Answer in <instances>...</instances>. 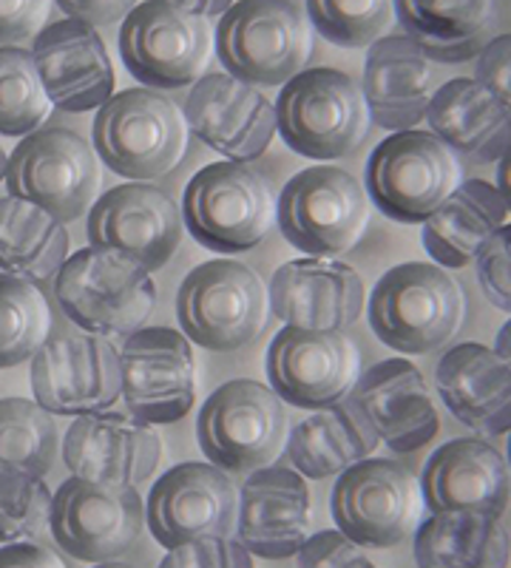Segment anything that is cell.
<instances>
[{"label":"cell","instance_id":"d6986e66","mask_svg":"<svg viewBox=\"0 0 511 568\" xmlns=\"http://www.w3.org/2000/svg\"><path fill=\"white\" fill-rule=\"evenodd\" d=\"M89 240L94 247L120 251L149 271H160L182 242V211L149 182L117 185L91 205Z\"/></svg>","mask_w":511,"mask_h":568},{"label":"cell","instance_id":"8d00e7d4","mask_svg":"<svg viewBox=\"0 0 511 568\" xmlns=\"http://www.w3.org/2000/svg\"><path fill=\"white\" fill-rule=\"evenodd\" d=\"M52 114L32 49L0 45V134L27 136Z\"/></svg>","mask_w":511,"mask_h":568},{"label":"cell","instance_id":"ac0fdd59","mask_svg":"<svg viewBox=\"0 0 511 568\" xmlns=\"http://www.w3.org/2000/svg\"><path fill=\"white\" fill-rule=\"evenodd\" d=\"M239 489L214 464H180L154 484L145 520L165 549L202 537H231L236 531Z\"/></svg>","mask_w":511,"mask_h":568},{"label":"cell","instance_id":"8fae6325","mask_svg":"<svg viewBox=\"0 0 511 568\" xmlns=\"http://www.w3.org/2000/svg\"><path fill=\"white\" fill-rule=\"evenodd\" d=\"M367 194L352 174L316 165L293 176L276 202L282 236L307 256L347 253L367 227Z\"/></svg>","mask_w":511,"mask_h":568},{"label":"cell","instance_id":"7dc6e473","mask_svg":"<svg viewBox=\"0 0 511 568\" xmlns=\"http://www.w3.org/2000/svg\"><path fill=\"white\" fill-rule=\"evenodd\" d=\"M162 3L185 9L191 14H200V18H222L227 9L234 7V0H162Z\"/></svg>","mask_w":511,"mask_h":568},{"label":"cell","instance_id":"f5cc1de1","mask_svg":"<svg viewBox=\"0 0 511 568\" xmlns=\"http://www.w3.org/2000/svg\"><path fill=\"white\" fill-rule=\"evenodd\" d=\"M509 433H511V429H509ZM509 466H511V438H509Z\"/></svg>","mask_w":511,"mask_h":568},{"label":"cell","instance_id":"44dd1931","mask_svg":"<svg viewBox=\"0 0 511 568\" xmlns=\"http://www.w3.org/2000/svg\"><path fill=\"white\" fill-rule=\"evenodd\" d=\"M344 400L392 453H418L440 429L421 369L407 358H387L369 367Z\"/></svg>","mask_w":511,"mask_h":568},{"label":"cell","instance_id":"f1b7e54d","mask_svg":"<svg viewBox=\"0 0 511 568\" xmlns=\"http://www.w3.org/2000/svg\"><path fill=\"white\" fill-rule=\"evenodd\" d=\"M427 123L452 154L467 162H498L511 145V116L472 78H454L429 100Z\"/></svg>","mask_w":511,"mask_h":568},{"label":"cell","instance_id":"ba28073f","mask_svg":"<svg viewBox=\"0 0 511 568\" xmlns=\"http://www.w3.org/2000/svg\"><path fill=\"white\" fill-rule=\"evenodd\" d=\"M421 480L403 464L364 458L344 469L330 497L338 531L356 546L389 549L418 531L423 520Z\"/></svg>","mask_w":511,"mask_h":568},{"label":"cell","instance_id":"bcb514c9","mask_svg":"<svg viewBox=\"0 0 511 568\" xmlns=\"http://www.w3.org/2000/svg\"><path fill=\"white\" fill-rule=\"evenodd\" d=\"M0 568H65V562L40 542L20 540L0 549Z\"/></svg>","mask_w":511,"mask_h":568},{"label":"cell","instance_id":"e575fe53","mask_svg":"<svg viewBox=\"0 0 511 568\" xmlns=\"http://www.w3.org/2000/svg\"><path fill=\"white\" fill-rule=\"evenodd\" d=\"M60 449V433L52 413L38 400H0V469L45 478Z\"/></svg>","mask_w":511,"mask_h":568},{"label":"cell","instance_id":"ee69618b","mask_svg":"<svg viewBox=\"0 0 511 568\" xmlns=\"http://www.w3.org/2000/svg\"><path fill=\"white\" fill-rule=\"evenodd\" d=\"M49 0H0V45H18L43 27Z\"/></svg>","mask_w":511,"mask_h":568},{"label":"cell","instance_id":"d590c367","mask_svg":"<svg viewBox=\"0 0 511 568\" xmlns=\"http://www.w3.org/2000/svg\"><path fill=\"white\" fill-rule=\"evenodd\" d=\"M49 302L29 278L0 273V369L32 358L49 333Z\"/></svg>","mask_w":511,"mask_h":568},{"label":"cell","instance_id":"277c9868","mask_svg":"<svg viewBox=\"0 0 511 568\" xmlns=\"http://www.w3.org/2000/svg\"><path fill=\"white\" fill-rule=\"evenodd\" d=\"M276 131L310 160L350 156L369 131L361 85L336 69L298 71L276 100Z\"/></svg>","mask_w":511,"mask_h":568},{"label":"cell","instance_id":"d6a6232c","mask_svg":"<svg viewBox=\"0 0 511 568\" xmlns=\"http://www.w3.org/2000/svg\"><path fill=\"white\" fill-rule=\"evenodd\" d=\"M511 540L500 520L483 515H432L415 531L418 568H509Z\"/></svg>","mask_w":511,"mask_h":568},{"label":"cell","instance_id":"60d3db41","mask_svg":"<svg viewBox=\"0 0 511 568\" xmlns=\"http://www.w3.org/2000/svg\"><path fill=\"white\" fill-rule=\"evenodd\" d=\"M478 282L498 311L511 313V225H503L478 253Z\"/></svg>","mask_w":511,"mask_h":568},{"label":"cell","instance_id":"b9f144b4","mask_svg":"<svg viewBox=\"0 0 511 568\" xmlns=\"http://www.w3.org/2000/svg\"><path fill=\"white\" fill-rule=\"evenodd\" d=\"M298 568H376L341 531H318L298 549Z\"/></svg>","mask_w":511,"mask_h":568},{"label":"cell","instance_id":"816d5d0a","mask_svg":"<svg viewBox=\"0 0 511 568\" xmlns=\"http://www.w3.org/2000/svg\"><path fill=\"white\" fill-rule=\"evenodd\" d=\"M94 568H136V566H129V562H100V566H94Z\"/></svg>","mask_w":511,"mask_h":568},{"label":"cell","instance_id":"4dcf8cb0","mask_svg":"<svg viewBox=\"0 0 511 568\" xmlns=\"http://www.w3.org/2000/svg\"><path fill=\"white\" fill-rule=\"evenodd\" d=\"M407 38L429 60L467 63L489 43L494 0H392Z\"/></svg>","mask_w":511,"mask_h":568},{"label":"cell","instance_id":"f6af8a7d","mask_svg":"<svg viewBox=\"0 0 511 568\" xmlns=\"http://www.w3.org/2000/svg\"><path fill=\"white\" fill-rule=\"evenodd\" d=\"M140 0H58V7L63 9L69 18H78L91 23V27H111L123 20Z\"/></svg>","mask_w":511,"mask_h":568},{"label":"cell","instance_id":"836d02e7","mask_svg":"<svg viewBox=\"0 0 511 568\" xmlns=\"http://www.w3.org/2000/svg\"><path fill=\"white\" fill-rule=\"evenodd\" d=\"M69 258V233L52 213L18 196L0 200V271L45 282Z\"/></svg>","mask_w":511,"mask_h":568},{"label":"cell","instance_id":"74e56055","mask_svg":"<svg viewBox=\"0 0 511 568\" xmlns=\"http://www.w3.org/2000/svg\"><path fill=\"white\" fill-rule=\"evenodd\" d=\"M392 14V0H307L310 27L341 49H361L381 40Z\"/></svg>","mask_w":511,"mask_h":568},{"label":"cell","instance_id":"30bf717a","mask_svg":"<svg viewBox=\"0 0 511 568\" xmlns=\"http://www.w3.org/2000/svg\"><path fill=\"white\" fill-rule=\"evenodd\" d=\"M7 187L12 196L43 207L65 225L80 220L98 200V156L74 131L38 129L23 136L9 156Z\"/></svg>","mask_w":511,"mask_h":568},{"label":"cell","instance_id":"1f68e13d","mask_svg":"<svg viewBox=\"0 0 511 568\" xmlns=\"http://www.w3.org/2000/svg\"><path fill=\"white\" fill-rule=\"evenodd\" d=\"M285 446L293 469L302 478L321 480L369 458L378 446V435L347 400H341L336 407L313 409L310 418L293 426Z\"/></svg>","mask_w":511,"mask_h":568},{"label":"cell","instance_id":"cb8c5ba5","mask_svg":"<svg viewBox=\"0 0 511 568\" xmlns=\"http://www.w3.org/2000/svg\"><path fill=\"white\" fill-rule=\"evenodd\" d=\"M423 506L432 515H505L511 504V469L492 444L454 438L429 458L421 480Z\"/></svg>","mask_w":511,"mask_h":568},{"label":"cell","instance_id":"6da1fadb","mask_svg":"<svg viewBox=\"0 0 511 568\" xmlns=\"http://www.w3.org/2000/svg\"><path fill=\"white\" fill-rule=\"evenodd\" d=\"M54 296L78 327L91 336H131L156 304L149 267L109 247H83L58 271Z\"/></svg>","mask_w":511,"mask_h":568},{"label":"cell","instance_id":"ffe728a7","mask_svg":"<svg viewBox=\"0 0 511 568\" xmlns=\"http://www.w3.org/2000/svg\"><path fill=\"white\" fill-rule=\"evenodd\" d=\"M185 125L234 162L259 160L276 136V105L231 74H202L185 100Z\"/></svg>","mask_w":511,"mask_h":568},{"label":"cell","instance_id":"4316f807","mask_svg":"<svg viewBox=\"0 0 511 568\" xmlns=\"http://www.w3.org/2000/svg\"><path fill=\"white\" fill-rule=\"evenodd\" d=\"M369 123L387 131H412L427 120L432 100V63L407 34L369 45L361 83Z\"/></svg>","mask_w":511,"mask_h":568},{"label":"cell","instance_id":"f907efd6","mask_svg":"<svg viewBox=\"0 0 511 568\" xmlns=\"http://www.w3.org/2000/svg\"><path fill=\"white\" fill-rule=\"evenodd\" d=\"M7 165H9V156L7 151H3V145H0V180H7Z\"/></svg>","mask_w":511,"mask_h":568},{"label":"cell","instance_id":"f546056e","mask_svg":"<svg viewBox=\"0 0 511 568\" xmlns=\"http://www.w3.org/2000/svg\"><path fill=\"white\" fill-rule=\"evenodd\" d=\"M509 207L498 185L469 180L458 185L423 220V247L438 267H467L483 245L505 225Z\"/></svg>","mask_w":511,"mask_h":568},{"label":"cell","instance_id":"7402d4cb","mask_svg":"<svg viewBox=\"0 0 511 568\" xmlns=\"http://www.w3.org/2000/svg\"><path fill=\"white\" fill-rule=\"evenodd\" d=\"M313 535L310 489L296 469L265 466L242 486L236 537L251 555L287 560Z\"/></svg>","mask_w":511,"mask_h":568},{"label":"cell","instance_id":"2e32d148","mask_svg":"<svg viewBox=\"0 0 511 568\" xmlns=\"http://www.w3.org/2000/svg\"><path fill=\"white\" fill-rule=\"evenodd\" d=\"M270 389L290 407L327 409L341 404L361 375V355L344 329L285 327L267 349Z\"/></svg>","mask_w":511,"mask_h":568},{"label":"cell","instance_id":"7c38bea8","mask_svg":"<svg viewBox=\"0 0 511 568\" xmlns=\"http://www.w3.org/2000/svg\"><path fill=\"white\" fill-rule=\"evenodd\" d=\"M458 160L432 131H395L367 162V194L392 222H423L458 187Z\"/></svg>","mask_w":511,"mask_h":568},{"label":"cell","instance_id":"e0dca14e","mask_svg":"<svg viewBox=\"0 0 511 568\" xmlns=\"http://www.w3.org/2000/svg\"><path fill=\"white\" fill-rule=\"evenodd\" d=\"M34 400L52 415H91L123 393L120 349L103 336H54L32 355Z\"/></svg>","mask_w":511,"mask_h":568},{"label":"cell","instance_id":"484cf974","mask_svg":"<svg viewBox=\"0 0 511 568\" xmlns=\"http://www.w3.org/2000/svg\"><path fill=\"white\" fill-rule=\"evenodd\" d=\"M267 304L285 327L347 329L364 311V282L344 262L296 258L273 273Z\"/></svg>","mask_w":511,"mask_h":568},{"label":"cell","instance_id":"603a6c76","mask_svg":"<svg viewBox=\"0 0 511 568\" xmlns=\"http://www.w3.org/2000/svg\"><path fill=\"white\" fill-rule=\"evenodd\" d=\"M34 65L52 105L72 114L100 109L114 94V65L98 29L63 18L34 34Z\"/></svg>","mask_w":511,"mask_h":568},{"label":"cell","instance_id":"8992f818","mask_svg":"<svg viewBox=\"0 0 511 568\" xmlns=\"http://www.w3.org/2000/svg\"><path fill=\"white\" fill-rule=\"evenodd\" d=\"M185 120L165 94L129 89L111 94L94 116V149L125 180H160L185 154Z\"/></svg>","mask_w":511,"mask_h":568},{"label":"cell","instance_id":"7bdbcfd3","mask_svg":"<svg viewBox=\"0 0 511 568\" xmlns=\"http://www.w3.org/2000/svg\"><path fill=\"white\" fill-rule=\"evenodd\" d=\"M474 80L511 116V34H498L474 58Z\"/></svg>","mask_w":511,"mask_h":568},{"label":"cell","instance_id":"681fc988","mask_svg":"<svg viewBox=\"0 0 511 568\" xmlns=\"http://www.w3.org/2000/svg\"><path fill=\"white\" fill-rule=\"evenodd\" d=\"M494 353L500 355V362L511 369V318L503 324V329L498 333V342H494Z\"/></svg>","mask_w":511,"mask_h":568},{"label":"cell","instance_id":"5b68a950","mask_svg":"<svg viewBox=\"0 0 511 568\" xmlns=\"http://www.w3.org/2000/svg\"><path fill=\"white\" fill-rule=\"evenodd\" d=\"M276 220L270 182L247 162L205 165L185 187L182 222L207 251L234 256L253 251Z\"/></svg>","mask_w":511,"mask_h":568},{"label":"cell","instance_id":"d4e9b609","mask_svg":"<svg viewBox=\"0 0 511 568\" xmlns=\"http://www.w3.org/2000/svg\"><path fill=\"white\" fill-rule=\"evenodd\" d=\"M162 440L120 413L78 415L63 438V460L74 478L103 486H140L154 475Z\"/></svg>","mask_w":511,"mask_h":568},{"label":"cell","instance_id":"c3c4849f","mask_svg":"<svg viewBox=\"0 0 511 568\" xmlns=\"http://www.w3.org/2000/svg\"><path fill=\"white\" fill-rule=\"evenodd\" d=\"M500 169H498V191H500V196H503V202H505V207H509V213H511V145H509V151H505L503 156H500Z\"/></svg>","mask_w":511,"mask_h":568},{"label":"cell","instance_id":"7a4b0ae2","mask_svg":"<svg viewBox=\"0 0 511 568\" xmlns=\"http://www.w3.org/2000/svg\"><path fill=\"white\" fill-rule=\"evenodd\" d=\"M227 74L251 85H285L313 54L310 18L296 0H239L216 27Z\"/></svg>","mask_w":511,"mask_h":568},{"label":"cell","instance_id":"52a82bcc","mask_svg":"<svg viewBox=\"0 0 511 568\" xmlns=\"http://www.w3.org/2000/svg\"><path fill=\"white\" fill-rule=\"evenodd\" d=\"M176 316L185 338L216 353H234L265 329L267 287L245 262H205L180 284Z\"/></svg>","mask_w":511,"mask_h":568},{"label":"cell","instance_id":"4fadbf2b","mask_svg":"<svg viewBox=\"0 0 511 568\" xmlns=\"http://www.w3.org/2000/svg\"><path fill=\"white\" fill-rule=\"evenodd\" d=\"M145 506L134 486H103L69 478L52 495L49 529L74 560L111 562L143 537Z\"/></svg>","mask_w":511,"mask_h":568},{"label":"cell","instance_id":"9a60e30c","mask_svg":"<svg viewBox=\"0 0 511 568\" xmlns=\"http://www.w3.org/2000/svg\"><path fill=\"white\" fill-rule=\"evenodd\" d=\"M123 398L136 424H174L196 400V358L185 333L140 327L120 349Z\"/></svg>","mask_w":511,"mask_h":568},{"label":"cell","instance_id":"ab89813d","mask_svg":"<svg viewBox=\"0 0 511 568\" xmlns=\"http://www.w3.org/2000/svg\"><path fill=\"white\" fill-rule=\"evenodd\" d=\"M160 568H253V560L239 540L202 537L168 549Z\"/></svg>","mask_w":511,"mask_h":568},{"label":"cell","instance_id":"9c48e42d","mask_svg":"<svg viewBox=\"0 0 511 568\" xmlns=\"http://www.w3.org/2000/svg\"><path fill=\"white\" fill-rule=\"evenodd\" d=\"M196 438L219 469L236 475L265 469L287 444L285 404L259 382H227L202 404Z\"/></svg>","mask_w":511,"mask_h":568},{"label":"cell","instance_id":"5bb4252c","mask_svg":"<svg viewBox=\"0 0 511 568\" xmlns=\"http://www.w3.org/2000/svg\"><path fill=\"white\" fill-rule=\"evenodd\" d=\"M120 54L131 78L143 85L185 89L202 78L211 54V29L200 14L145 0L123 18Z\"/></svg>","mask_w":511,"mask_h":568},{"label":"cell","instance_id":"83f0119b","mask_svg":"<svg viewBox=\"0 0 511 568\" xmlns=\"http://www.w3.org/2000/svg\"><path fill=\"white\" fill-rule=\"evenodd\" d=\"M435 387L449 413L480 435L511 429V369L483 344H458L435 369Z\"/></svg>","mask_w":511,"mask_h":568},{"label":"cell","instance_id":"f35d334b","mask_svg":"<svg viewBox=\"0 0 511 568\" xmlns=\"http://www.w3.org/2000/svg\"><path fill=\"white\" fill-rule=\"evenodd\" d=\"M52 491L43 478L0 469V542L34 537L49 524Z\"/></svg>","mask_w":511,"mask_h":568},{"label":"cell","instance_id":"3957f363","mask_svg":"<svg viewBox=\"0 0 511 568\" xmlns=\"http://www.w3.org/2000/svg\"><path fill=\"white\" fill-rule=\"evenodd\" d=\"M463 291L443 267L409 262L376 284L369 324L395 353L423 355L449 344L463 324Z\"/></svg>","mask_w":511,"mask_h":568}]
</instances>
